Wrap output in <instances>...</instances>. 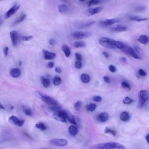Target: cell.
Listing matches in <instances>:
<instances>
[{"instance_id": "6da1fadb", "label": "cell", "mask_w": 149, "mask_h": 149, "mask_svg": "<svg viewBox=\"0 0 149 149\" xmlns=\"http://www.w3.org/2000/svg\"><path fill=\"white\" fill-rule=\"evenodd\" d=\"M89 149H126L123 145L117 142H109L98 143L91 146Z\"/></svg>"}, {"instance_id": "7a4b0ae2", "label": "cell", "mask_w": 149, "mask_h": 149, "mask_svg": "<svg viewBox=\"0 0 149 149\" xmlns=\"http://www.w3.org/2000/svg\"><path fill=\"white\" fill-rule=\"evenodd\" d=\"M37 94L40 96L42 101L52 107L55 106L59 105L58 102L49 96L44 94L42 93L37 92Z\"/></svg>"}, {"instance_id": "3957f363", "label": "cell", "mask_w": 149, "mask_h": 149, "mask_svg": "<svg viewBox=\"0 0 149 149\" xmlns=\"http://www.w3.org/2000/svg\"><path fill=\"white\" fill-rule=\"evenodd\" d=\"M115 41L107 37H103L100 40L99 43L102 46L108 49L116 48L115 45Z\"/></svg>"}, {"instance_id": "277c9868", "label": "cell", "mask_w": 149, "mask_h": 149, "mask_svg": "<svg viewBox=\"0 0 149 149\" xmlns=\"http://www.w3.org/2000/svg\"><path fill=\"white\" fill-rule=\"evenodd\" d=\"M54 119L62 122H66V111L64 110H59L54 112L52 115Z\"/></svg>"}, {"instance_id": "5b68a950", "label": "cell", "mask_w": 149, "mask_h": 149, "mask_svg": "<svg viewBox=\"0 0 149 149\" xmlns=\"http://www.w3.org/2000/svg\"><path fill=\"white\" fill-rule=\"evenodd\" d=\"M92 34V33L89 32L77 31L73 33L72 36L74 39L81 40L90 37Z\"/></svg>"}, {"instance_id": "8992f818", "label": "cell", "mask_w": 149, "mask_h": 149, "mask_svg": "<svg viewBox=\"0 0 149 149\" xmlns=\"http://www.w3.org/2000/svg\"><path fill=\"white\" fill-rule=\"evenodd\" d=\"M49 143L52 146L61 147L66 146L68 142L65 139L56 138L50 140Z\"/></svg>"}, {"instance_id": "52a82bcc", "label": "cell", "mask_w": 149, "mask_h": 149, "mask_svg": "<svg viewBox=\"0 0 149 149\" xmlns=\"http://www.w3.org/2000/svg\"><path fill=\"white\" fill-rule=\"evenodd\" d=\"M9 121L12 124L19 127L22 126L24 123L23 120L20 119L14 116H12L9 118Z\"/></svg>"}, {"instance_id": "ba28073f", "label": "cell", "mask_w": 149, "mask_h": 149, "mask_svg": "<svg viewBox=\"0 0 149 149\" xmlns=\"http://www.w3.org/2000/svg\"><path fill=\"white\" fill-rule=\"evenodd\" d=\"M102 7H100L96 8H90L88 9L85 12V14L88 16H92L97 14L103 10Z\"/></svg>"}, {"instance_id": "9c48e42d", "label": "cell", "mask_w": 149, "mask_h": 149, "mask_svg": "<svg viewBox=\"0 0 149 149\" xmlns=\"http://www.w3.org/2000/svg\"><path fill=\"white\" fill-rule=\"evenodd\" d=\"M20 8V6L19 5H15L13 7L7 11L5 15V17L6 19L10 17L11 16L13 15L15 13L19 10Z\"/></svg>"}, {"instance_id": "30bf717a", "label": "cell", "mask_w": 149, "mask_h": 149, "mask_svg": "<svg viewBox=\"0 0 149 149\" xmlns=\"http://www.w3.org/2000/svg\"><path fill=\"white\" fill-rule=\"evenodd\" d=\"M10 37L14 46H17L18 44V33L15 30L12 31L10 32Z\"/></svg>"}, {"instance_id": "8fae6325", "label": "cell", "mask_w": 149, "mask_h": 149, "mask_svg": "<svg viewBox=\"0 0 149 149\" xmlns=\"http://www.w3.org/2000/svg\"><path fill=\"white\" fill-rule=\"evenodd\" d=\"M109 118V114L107 113L103 112L97 116V119L100 122L103 123L108 121Z\"/></svg>"}, {"instance_id": "7c38bea8", "label": "cell", "mask_w": 149, "mask_h": 149, "mask_svg": "<svg viewBox=\"0 0 149 149\" xmlns=\"http://www.w3.org/2000/svg\"><path fill=\"white\" fill-rule=\"evenodd\" d=\"M43 57L45 60H52L53 59L56 57V54L54 53L44 50H43Z\"/></svg>"}, {"instance_id": "4fadbf2b", "label": "cell", "mask_w": 149, "mask_h": 149, "mask_svg": "<svg viewBox=\"0 0 149 149\" xmlns=\"http://www.w3.org/2000/svg\"><path fill=\"white\" fill-rule=\"evenodd\" d=\"M119 22V21L117 19H108L101 21L100 24L103 26H109L113 25Z\"/></svg>"}, {"instance_id": "5bb4252c", "label": "cell", "mask_w": 149, "mask_h": 149, "mask_svg": "<svg viewBox=\"0 0 149 149\" xmlns=\"http://www.w3.org/2000/svg\"><path fill=\"white\" fill-rule=\"evenodd\" d=\"M65 111L66 114V119L72 124L76 125H77V122L73 114L68 111L65 110Z\"/></svg>"}, {"instance_id": "9a60e30c", "label": "cell", "mask_w": 149, "mask_h": 149, "mask_svg": "<svg viewBox=\"0 0 149 149\" xmlns=\"http://www.w3.org/2000/svg\"><path fill=\"white\" fill-rule=\"evenodd\" d=\"M128 29V27L121 25H119L112 29V31L116 32L126 31Z\"/></svg>"}, {"instance_id": "2e32d148", "label": "cell", "mask_w": 149, "mask_h": 149, "mask_svg": "<svg viewBox=\"0 0 149 149\" xmlns=\"http://www.w3.org/2000/svg\"><path fill=\"white\" fill-rule=\"evenodd\" d=\"M149 97L148 93L145 90H141L140 92L139 98L146 102L148 100Z\"/></svg>"}, {"instance_id": "e0dca14e", "label": "cell", "mask_w": 149, "mask_h": 149, "mask_svg": "<svg viewBox=\"0 0 149 149\" xmlns=\"http://www.w3.org/2000/svg\"><path fill=\"white\" fill-rule=\"evenodd\" d=\"M21 73V70L19 68H16L12 69L10 72L11 76L14 78L19 77Z\"/></svg>"}, {"instance_id": "ac0fdd59", "label": "cell", "mask_w": 149, "mask_h": 149, "mask_svg": "<svg viewBox=\"0 0 149 149\" xmlns=\"http://www.w3.org/2000/svg\"><path fill=\"white\" fill-rule=\"evenodd\" d=\"M138 40L140 43L144 45L148 44L149 42V38L146 35H143L140 36Z\"/></svg>"}, {"instance_id": "d6986e66", "label": "cell", "mask_w": 149, "mask_h": 149, "mask_svg": "<svg viewBox=\"0 0 149 149\" xmlns=\"http://www.w3.org/2000/svg\"><path fill=\"white\" fill-rule=\"evenodd\" d=\"M129 19L132 21H136L138 22L144 21L148 19L147 18L142 17L141 16H130Z\"/></svg>"}, {"instance_id": "ffe728a7", "label": "cell", "mask_w": 149, "mask_h": 149, "mask_svg": "<svg viewBox=\"0 0 149 149\" xmlns=\"http://www.w3.org/2000/svg\"><path fill=\"white\" fill-rule=\"evenodd\" d=\"M58 9L60 13L62 14H66L68 12L69 9L68 7L66 5L64 4H61L59 5Z\"/></svg>"}, {"instance_id": "44dd1931", "label": "cell", "mask_w": 149, "mask_h": 149, "mask_svg": "<svg viewBox=\"0 0 149 149\" xmlns=\"http://www.w3.org/2000/svg\"><path fill=\"white\" fill-rule=\"evenodd\" d=\"M120 118L122 121L126 122L129 120L130 115L128 112H124L121 114L120 116Z\"/></svg>"}, {"instance_id": "7402d4cb", "label": "cell", "mask_w": 149, "mask_h": 149, "mask_svg": "<svg viewBox=\"0 0 149 149\" xmlns=\"http://www.w3.org/2000/svg\"><path fill=\"white\" fill-rule=\"evenodd\" d=\"M26 17V15L25 14H23L20 16L19 18H18L16 20L12 23V26H14L16 25L19 24L23 21Z\"/></svg>"}, {"instance_id": "603a6c76", "label": "cell", "mask_w": 149, "mask_h": 149, "mask_svg": "<svg viewBox=\"0 0 149 149\" xmlns=\"http://www.w3.org/2000/svg\"><path fill=\"white\" fill-rule=\"evenodd\" d=\"M61 49L66 57H68L70 56L71 54L70 50L68 45L65 44L63 45L62 46Z\"/></svg>"}, {"instance_id": "cb8c5ba5", "label": "cell", "mask_w": 149, "mask_h": 149, "mask_svg": "<svg viewBox=\"0 0 149 149\" xmlns=\"http://www.w3.org/2000/svg\"><path fill=\"white\" fill-rule=\"evenodd\" d=\"M68 132L70 135L72 136H75L78 133V129L76 127L74 126H70L69 127Z\"/></svg>"}, {"instance_id": "d4e9b609", "label": "cell", "mask_w": 149, "mask_h": 149, "mask_svg": "<svg viewBox=\"0 0 149 149\" xmlns=\"http://www.w3.org/2000/svg\"><path fill=\"white\" fill-rule=\"evenodd\" d=\"M129 55L131 56L134 58L137 59H141V58L136 53L135 51L131 47H129Z\"/></svg>"}, {"instance_id": "484cf974", "label": "cell", "mask_w": 149, "mask_h": 149, "mask_svg": "<svg viewBox=\"0 0 149 149\" xmlns=\"http://www.w3.org/2000/svg\"><path fill=\"white\" fill-rule=\"evenodd\" d=\"M97 107L96 105L94 103H91L86 105V108L87 111L93 112L95 111Z\"/></svg>"}, {"instance_id": "4316f807", "label": "cell", "mask_w": 149, "mask_h": 149, "mask_svg": "<svg viewBox=\"0 0 149 149\" xmlns=\"http://www.w3.org/2000/svg\"><path fill=\"white\" fill-rule=\"evenodd\" d=\"M81 79L82 81L85 83H88L90 81V76L84 73L81 74Z\"/></svg>"}, {"instance_id": "83f0119b", "label": "cell", "mask_w": 149, "mask_h": 149, "mask_svg": "<svg viewBox=\"0 0 149 149\" xmlns=\"http://www.w3.org/2000/svg\"><path fill=\"white\" fill-rule=\"evenodd\" d=\"M23 111L26 115L29 117H32L33 115L32 112L30 108L25 106H23Z\"/></svg>"}, {"instance_id": "f1b7e54d", "label": "cell", "mask_w": 149, "mask_h": 149, "mask_svg": "<svg viewBox=\"0 0 149 149\" xmlns=\"http://www.w3.org/2000/svg\"><path fill=\"white\" fill-rule=\"evenodd\" d=\"M42 82L43 83V86L45 88H47L49 87L50 82V80L46 78H44L43 77H42L41 78Z\"/></svg>"}, {"instance_id": "f546056e", "label": "cell", "mask_w": 149, "mask_h": 149, "mask_svg": "<svg viewBox=\"0 0 149 149\" xmlns=\"http://www.w3.org/2000/svg\"><path fill=\"white\" fill-rule=\"evenodd\" d=\"M95 23V22L94 21L87 22L83 23L82 24L80 25L79 26V28H87V27H90L91 25H93Z\"/></svg>"}, {"instance_id": "4dcf8cb0", "label": "cell", "mask_w": 149, "mask_h": 149, "mask_svg": "<svg viewBox=\"0 0 149 149\" xmlns=\"http://www.w3.org/2000/svg\"><path fill=\"white\" fill-rule=\"evenodd\" d=\"M115 45L116 48L121 49H123L126 45L122 42L115 41Z\"/></svg>"}, {"instance_id": "1f68e13d", "label": "cell", "mask_w": 149, "mask_h": 149, "mask_svg": "<svg viewBox=\"0 0 149 149\" xmlns=\"http://www.w3.org/2000/svg\"><path fill=\"white\" fill-rule=\"evenodd\" d=\"M104 132L105 133L110 134L114 136H115L116 135V132L115 131L109 128L108 127H106L105 128Z\"/></svg>"}, {"instance_id": "d6a6232c", "label": "cell", "mask_w": 149, "mask_h": 149, "mask_svg": "<svg viewBox=\"0 0 149 149\" xmlns=\"http://www.w3.org/2000/svg\"><path fill=\"white\" fill-rule=\"evenodd\" d=\"M74 45L76 48H83L86 46V44L83 41H77L74 43Z\"/></svg>"}, {"instance_id": "836d02e7", "label": "cell", "mask_w": 149, "mask_h": 149, "mask_svg": "<svg viewBox=\"0 0 149 149\" xmlns=\"http://www.w3.org/2000/svg\"><path fill=\"white\" fill-rule=\"evenodd\" d=\"M36 128L39 129V130L42 131H44L46 129L47 127L44 123L40 122L36 125Z\"/></svg>"}, {"instance_id": "e575fe53", "label": "cell", "mask_w": 149, "mask_h": 149, "mask_svg": "<svg viewBox=\"0 0 149 149\" xmlns=\"http://www.w3.org/2000/svg\"><path fill=\"white\" fill-rule=\"evenodd\" d=\"M101 2V1H97V0H91L88 2L87 5L88 7H90L94 5L99 4Z\"/></svg>"}, {"instance_id": "d590c367", "label": "cell", "mask_w": 149, "mask_h": 149, "mask_svg": "<svg viewBox=\"0 0 149 149\" xmlns=\"http://www.w3.org/2000/svg\"><path fill=\"white\" fill-rule=\"evenodd\" d=\"M134 100L128 97H126L124 100H123V102L125 104H130L133 102Z\"/></svg>"}, {"instance_id": "8d00e7d4", "label": "cell", "mask_w": 149, "mask_h": 149, "mask_svg": "<svg viewBox=\"0 0 149 149\" xmlns=\"http://www.w3.org/2000/svg\"><path fill=\"white\" fill-rule=\"evenodd\" d=\"M134 48L136 52L140 55H142L143 53L142 50L138 45H135L134 46Z\"/></svg>"}, {"instance_id": "74e56055", "label": "cell", "mask_w": 149, "mask_h": 149, "mask_svg": "<svg viewBox=\"0 0 149 149\" xmlns=\"http://www.w3.org/2000/svg\"><path fill=\"white\" fill-rule=\"evenodd\" d=\"M146 9V8L144 6H139L136 7L135 11L137 12H141L144 11Z\"/></svg>"}, {"instance_id": "f35d334b", "label": "cell", "mask_w": 149, "mask_h": 149, "mask_svg": "<svg viewBox=\"0 0 149 149\" xmlns=\"http://www.w3.org/2000/svg\"><path fill=\"white\" fill-rule=\"evenodd\" d=\"M61 79L58 77H56L54 78L53 80L54 84L55 86H57L60 84L61 83Z\"/></svg>"}, {"instance_id": "ab89813d", "label": "cell", "mask_w": 149, "mask_h": 149, "mask_svg": "<svg viewBox=\"0 0 149 149\" xmlns=\"http://www.w3.org/2000/svg\"><path fill=\"white\" fill-rule=\"evenodd\" d=\"M82 105V103L81 101H77L74 104V108L77 111H79L81 110Z\"/></svg>"}, {"instance_id": "60d3db41", "label": "cell", "mask_w": 149, "mask_h": 149, "mask_svg": "<svg viewBox=\"0 0 149 149\" xmlns=\"http://www.w3.org/2000/svg\"><path fill=\"white\" fill-rule=\"evenodd\" d=\"M121 86L123 88L128 89L129 90H131V88L129 85L125 82H123L122 83Z\"/></svg>"}, {"instance_id": "b9f144b4", "label": "cell", "mask_w": 149, "mask_h": 149, "mask_svg": "<svg viewBox=\"0 0 149 149\" xmlns=\"http://www.w3.org/2000/svg\"><path fill=\"white\" fill-rule=\"evenodd\" d=\"M82 64L80 61H76L74 64V66L76 68L80 69L82 67Z\"/></svg>"}, {"instance_id": "7bdbcfd3", "label": "cell", "mask_w": 149, "mask_h": 149, "mask_svg": "<svg viewBox=\"0 0 149 149\" xmlns=\"http://www.w3.org/2000/svg\"><path fill=\"white\" fill-rule=\"evenodd\" d=\"M32 38L33 37L32 36H22L21 37V39L23 41H28L32 39Z\"/></svg>"}, {"instance_id": "ee69618b", "label": "cell", "mask_w": 149, "mask_h": 149, "mask_svg": "<svg viewBox=\"0 0 149 149\" xmlns=\"http://www.w3.org/2000/svg\"><path fill=\"white\" fill-rule=\"evenodd\" d=\"M93 99L96 102H99L101 101L102 98L99 96H95L93 97Z\"/></svg>"}, {"instance_id": "f6af8a7d", "label": "cell", "mask_w": 149, "mask_h": 149, "mask_svg": "<svg viewBox=\"0 0 149 149\" xmlns=\"http://www.w3.org/2000/svg\"><path fill=\"white\" fill-rule=\"evenodd\" d=\"M75 55L76 59L79 61L82 60L83 57L81 54L78 53H76Z\"/></svg>"}, {"instance_id": "bcb514c9", "label": "cell", "mask_w": 149, "mask_h": 149, "mask_svg": "<svg viewBox=\"0 0 149 149\" xmlns=\"http://www.w3.org/2000/svg\"><path fill=\"white\" fill-rule=\"evenodd\" d=\"M138 73L140 75L142 76H146V72L142 69H139L138 70Z\"/></svg>"}, {"instance_id": "7dc6e473", "label": "cell", "mask_w": 149, "mask_h": 149, "mask_svg": "<svg viewBox=\"0 0 149 149\" xmlns=\"http://www.w3.org/2000/svg\"><path fill=\"white\" fill-rule=\"evenodd\" d=\"M109 69L110 71L112 72H114L116 71V69L115 67L113 65H110L109 67Z\"/></svg>"}, {"instance_id": "c3c4849f", "label": "cell", "mask_w": 149, "mask_h": 149, "mask_svg": "<svg viewBox=\"0 0 149 149\" xmlns=\"http://www.w3.org/2000/svg\"><path fill=\"white\" fill-rule=\"evenodd\" d=\"M9 48L8 47H5L4 49L3 52L4 55L6 57L8 56V54Z\"/></svg>"}, {"instance_id": "681fc988", "label": "cell", "mask_w": 149, "mask_h": 149, "mask_svg": "<svg viewBox=\"0 0 149 149\" xmlns=\"http://www.w3.org/2000/svg\"><path fill=\"white\" fill-rule=\"evenodd\" d=\"M146 102L139 97V105L140 107H142Z\"/></svg>"}, {"instance_id": "f907efd6", "label": "cell", "mask_w": 149, "mask_h": 149, "mask_svg": "<svg viewBox=\"0 0 149 149\" xmlns=\"http://www.w3.org/2000/svg\"><path fill=\"white\" fill-rule=\"evenodd\" d=\"M103 79L105 82L107 83H110L111 82L109 78L107 76H104L103 78Z\"/></svg>"}, {"instance_id": "816d5d0a", "label": "cell", "mask_w": 149, "mask_h": 149, "mask_svg": "<svg viewBox=\"0 0 149 149\" xmlns=\"http://www.w3.org/2000/svg\"><path fill=\"white\" fill-rule=\"evenodd\" d=\"M55 41L54 39H50L49 41V43L51 45H53L55 44Z\"/></svg>"}, {"instance_id": "f5cc1de1", "label": "cell", "mask_w": 149, "mask_h": 149, "mask_svg": "<svg viewBox=\"0 0 149 149\" xmlns=\"http://www.w3.org/2000/svg\"><path fill=\"white\" fill-rule=\"evenodd\" d=\"M103 54L105 56V57L107 58H108L109 57V54L108 52L105 51L103 52Z\"/></svg>"}, {"instance_id": "db71d44e", "label": "cell", "mask_w": 149, "mask_h": 149, "mask_svg": "<svg viewBox=\"0 0 149 149\" xmlns=\"http://www.w3.org/2000/svg\"><path fill=\"white\" fill-rule=\"evenodd\" d=\"M48 66L50 68H52L54 66V63L53 62L51 61L48 63Z\"/></svg>"}, {"instance_id": "11a10c76", "label": "cell", "mask_w": 149, "mask_h": 149, "mask_svg": "<svg viewBox=\"0 0 149 149\" xmlns=\"http://www.w3.org/2000/svg\"><path fill=\"white\" fill-rule=\"evenodd\" d=\"M55 71L56 72L59 73H61V70L60 68H59V67H57L55 69Z\"/></svg>"}, {"instance_id": "9f6ffc18", "label": "cell", "mask_w": 149, "mask_h": 149, "mask_svg": "<svg viewBox=\"0 0 149 149\" xmlns=\"http://www.w3.org/2000/svg\"><path fill=\"white\" fill-rule=\"evenodd\" d=\"M145 139H146L147 142L149 143V134H147L145 136Z\"/></svg>"}, {"instance_id": "6f0895ef", "label": "cell", "mask_w": 149, "mask_h": 149, "mask_svg": "<svg viewBox=\"0 0 149 149\" xmlns=\"http://www.w3.org/2000/svg\"><path fill=\"white\" fill-rule=\"evenodd\" d=\"M120 59L121 61H122L124 62H126L127 61L126 58L124 57H121L120 58Z\"/></svg>"}, {"instance_id": "680465c9", "label": "cell", "mask_w": 149, "mask_h": 149, "mask_svg": "<svg viewBox=\"0 0 149 149\" xmlns=\"http://www.w3.org/2000/svg\"><path fill=\"white\" fill-rule=\"evenodd\" d=\"M0 109H4L5 108L2 105L0 104Z\"/></svg>"}, {"instance_id": "91938a15", "label": "cell", "mask_w": 149, "mask_h": 149, "mask_svg": "<svg viewBox=\"0 0 149 149\" xmlns=\"http://www.w3.org/2000/svg\"><path fill=\"white\" fill-rule=\"evenodd\" d=\"M2 20L0 18V24L2 23Z\"/></svg>"}, {"instance_id": "94428289", "label": "cell", "mask_w": 149, "mask_h": 149, "mask_svg": "<svg viewBox=\"0 0 149 149\" xmlns=\"http://www.w3.org/2000/svg\"><path fill=\"white\" fill-rule=\"evenodd\" d=\"M21 61H20V62L19 63V64L20 65V66H21Z\"/></svg>"}, {"instance_id": "6125c7cd", "label": "cell", "mask_w": 149, "mask_h": 149, "mask_svg": "<svg viewBox=\"0 0 149 149\" xmlns=\"http://www.w3.org/2000/svg\"><path fill=\"white\" fill-rule=\"evenodd\" d=\"M14 108V107L12 106V108H11V110H12Z\"/></svg>"}, {"instance_id": "be15d7a7", "label": "cell", "mask_w": 149, "mask_h": 149, "mask_svg": "<svg viewBox=\"0 0 149 149\" xmlns=\"http://www.w3.org/2000/svg\"><path fill=\"white\" fill-rule=\"evenodd\" d=\"M80 1V2H84L85 1Z\"/></svg>"}, {"instance_id": "e7e4bbea", "label": "cell", "mask_w": 149, "mask_h": 149, "mask_svg": "<svg viewBox=\"0 0 149 149\" xmlns=\"http://www.w3.org/2000/svg\"><path fill=\"white\" fill-rule=\"evenodd\" d=\"M0 149H3V148H0Z\"/></svg>"}]
</instances>
